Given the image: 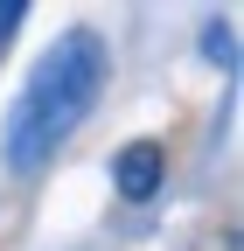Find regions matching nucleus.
Returning a JSON list of instances; mask_svg holds the SVG:
<instances>
[{"label":"nucleus","instance_id":"nucleus-1","mask_svg":"<svg viewBox=\"0 0 244 251\" xmlns=\"http://www.w3.org/2000/svg\"><path fill=\"white\" fill-rule=\"evenodd\" d=\"M105 70H112V56H105L98 28H70V35L28 70L21 98L7 112V133H0L7 175H35L49 153L91 119V105H98V91H105Z\"/></svg>","mask_w":244,"mask_h":251},{"label":"nucleus","instance_id":"nucleus-2","mask_svg":"<svg viewBox=\"0 0 244 251\" xmlns=\"http://www.w3.org/2000/svg\"><path fill=\"white\" fill-rule=\"evenodd\" d=\"M161 181H168V147L161 140H126L112 153V188L126 202H146V196H161Z\"/></svg>","mask_w":244,"mask_h":251},{"label":"nucleus","instance_id":"nucleus-3","mask_svg":"<svg viewBox=\"0 0 244 251\" xmlns=\"http://www.w3.org/2000/svg\"><path fill=\"white\" fill-rule=\"evenodd\" d=\"M21 21H28V7H21V0H0V35H14Z\"/></svg>","mask_w":244,"mask_h":251}]
</instances>
